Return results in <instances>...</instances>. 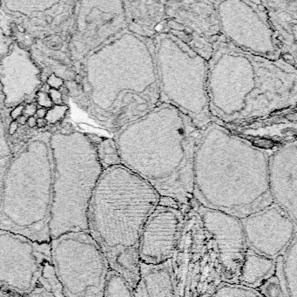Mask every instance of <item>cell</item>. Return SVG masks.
Segmentation results:
<instances>
[{"label": "cell", "instance_id": "1", "mask_svg": "<svg viewBox=\"0 0 297 297\" xmlns=\"http://www.w3.org/2000/svg\"><path fill=\"white\" fill-rule=\"evenodd\" d=\"M200 133L187 115L161 103L117 131L114 140L121 164L187 212L193 201V163Z\"/></svg>", "mask_w": 297, "mask_h": 297}, {"label": "cell", "instance_id": "2", "mask_svg": "<svg viewBox=\"0 0 297 297\" xmlns=\"http://www.w3.org/2000/svg\"><path fill=\"white\" fill-rule=\"evenodd\" d=\"M208 97L214 121L263 119L295 108L297 70L282 58L244 52L222 38L208 60Z\"/></svg>", "mask_w": 297, "mask_h": 297}, {"label": "cell", "instance_id": "3", "mask_svg": "<svg viewBox=\"0 0 297 297\" xmlns=\"http://www.w3.org/2000/svg\"><path fill=\"white\" fill-rule=\"evenodd\" d=\"M269 152L212 121L201 130L193 163V200L241 219L271 205Z\"/></svg>", "mask_w": 297, "mask_h": 297}, {"label": "cell", "instance_id": "4", "mask_svg": "<svg viewBox=\"0 0 297 297\" xmlns=\"http://www.w3.org/2000/svg\"><path fill=\"white\" fill-rule=\"evenodd\" d=\"M85 70L94 111L115 132L160 104L152 39L121 31L89 54Z\"/></svg>", "mask_w": 297, "mask_h": 297}, {"label": "cell", "instance_id": "5", "mask_svg": "<svg viewBox=\"0 0 297 297\" xmlns=\"http://www.w3.org/2000/svg\"><path fill=\"white\" fill-rule=\"evenodd\" d=\"M160 196L125 166L104 169L88 210V232L117 272L133 290L141 280L139 247L146 220Z\"/></svg>", "mask_w": 297, "mask_h": 297}, {"label": "cell", "instance_id": "6", "mask_svg": "<svg viewBox=\"0 0 297 297\" xmlns=\"http://www.w3.org/2000/svg\"><path fill=\"white\" fill-rule=\"evenodd\" d=\"M51 135L42 133L21 150L7 170L0 196V229L38 242H51Z\"/></svg>", "mask_w": 297, "mask_h": 297}, {"label": "cell", "instance_id": "7", "mask_svg": "<svg viewBox=\"0 0 297 297\" xmlns=\"http://www.w3.org/2000/svg\"><path fill=\"white\" fill-rule=\"evenodd\" d=\"M53 162L49 230L51 240L88 232L91 199L103 168L96 146L80 132L56 133L50 138Z\"/></svg>", "mask_w": 297, "mask_h": 297}, {"label": "cell", "instance_id": "8", "mask_svg": "<svg viewBox=\"0 0 297 297\" xmlns=\"http://www.w3.org/2000/svg\"><path fill=\"white\" fill-rule=\"evenodd\" d=\"M152 41L160 104L175 107L202 130L214 121L208 97V61L166 32Z\"/></svg>", "mask_w": 297, "mask_h": 297}, {"label": "cell", "instance_id": "9", "mask_svg": "<svg viewBox=\"0 0 297 297\" xmlns=\"http://www.w3.org/2000/svg\"><path fill=\"white\" fill-rule=\"evenodd\" d=\"M170 261L174 297H208L224 282L216 244L192 208Z\"/></svg>", "mask_w": 297, "mask_h": 297}, {"label": "cell", "instance_id": "10", "mask_svg": "<svg viewBox=\"0 0 297 297\" xmlns=\"http://www.w3.org/2000/svg\"><path fill=\"white\" fill-rule=\"evenodd\" d=\"M51 250L63 297H104L110 267L89 232L53 239Z\"/></svg>", "mask_w": 297, "mask_h": 297}, {"label": "cell", "instance_id": "11", "mask_svg": "<svg viewBox=\"0 0 297 297\" xmlns=\"http://www.w3.org/2000/svg\"><path fill=\"white\" fill-rule=\"evenodd\" d=\"M0 287L13 295L44 287L55 297H63L52 263L51 242H38L0 229Z\"/></svg>", "mask_w": 297, "mask_h": 297}, {"label": "cell", "instance_id": "12", "mask_svg": "<svg viewBox=\"0 0 297 297\" xmlns=\"http://www.w3.org/2000/svg\"><path fill=\"white\" fill-rule=\"evenodd\" d=\"M221 34L244 52L271 60L281 58L261 0L216 1Z\"/></svg>", "mask_w": 297, "mask_h": 297}, {"label": "cell", "instance_id": "13", "mask_svg": "<svg viewBox=\"0 0 297 297\" xmlns=\"http://www.w3.org/2000/svg\"><path fill=\"white\" fill-rule=\"evenodd\" d=\"M165 10L166 19L160 32L175 37L208 61L223 38L216 1H165Z\"/></svg>", "mask_w": 297, "mask_h": 297}, {"label": "cell", "instance_id": "14", "mask_svg": "<svg viewBox=\"0 0 297 297\" xmlns=\"http://www.w3.org/2000/svg\"><path fill=\"white\" fill-rule=\"evenodd\" d=\"M190 208L199 214L203 228L216 244L223 282L238 283L240 267L248 248L240 219L205 208L194 200Z\"/></svg>", "mask_w": 297, "mask_h": 297}, {"label": "cell", "instance_id": "15", "mask_svg": "<svg viewBox=\"0 0 297 297\" xmlns=\"http://www.w3.org/2000/svg\"><path fill=\"white\" fill-rule=\"evenodd\" d=\"M185 213L175 201L160 197L141 234L139 247L141 262L159 265L172 258Z\"/></svg>", "mask_w": 297, "mask_h": 297}, {"label": "cell", "instance_id": "16", "mask_svg": "<svg viewBox=\"0 0 297 297\" xmlns=\"http://www.w3.org/2000/svg\"><path fill=\"white\" fill-rule=\"evenodd\" d=\"M240 220L248 248L273 260L296 237V223L275 203Z\"/></svg>", "mask_w": 297, "mask_h": 297}, {"label": "cell", "instance_id": "17", "mask_svg": "<svg viewBox=\"0 0 297 297\" xmlns=\"http://www.w3.org/2000/svg\"><path fill=\"white\" fill-rule=\"evenodd\" d=\"M267 180L273 202L297 220V143H282L268 154Z\"/></svg>", "mask_w": 297, "mask_h": 297}, {"label": "cell", "instance_id": "18", "mask_svg": "<svg viewBox=\"0 0 297 297\" xmlns=\"http://www.w3.org/2000/svg\"><path fill=\"white\" fill-rule=\"evenodd\" d=\"M40 70L26 49L14 44L0 60V83L6 107L24 104L30 97H36L41 85Z\"/></svg>", "mask_w": 297, "mask_h": 297}, {"label": "cell", "instance_id": "19", "mask_svg": "<svg viewBox=\"0 0 297 297\" xmlns=\"http://www.w3.org/2000/svg\"><path fill=\"white\" fill-rule=\"evenodd\" d=\"M281 58L296 67L297 0H261Z\"/></svg>", "mask_w": 297, "mask_h": 297}, {"label": "cell", "instance_id": "20", "mask_svg": "<svg viewBox=\"0 0 297 297\" xmlns=\"http://www.w3.org/2000/svg\"><path fill=\"white\" fill-rule=\"evenodd\" d=\"M126 29L138 36L153 39L166 19L165 1H122Z\"/></svg>", "mask_w": 297, "mask_h": 297}, {"label": "cell", "instance_id": "21", "mask_svg": "<svg viewBox=\"0 0 297 297\" xmlns=\"http://www.w3.org/2000/svg\"><path fill=\"white\" fill-rule=\"evenodd\" d=\"M141 280L133 290L134 297H174L171 261L159 265L141 262Z\"/></svg>", "mask_w": 297, "mask_h": 297}, {"label": "cell", "instance_id": "22", "mask_svg": "<svg viewBox=\"0 0 297 297\" xmlns=\"http://www.w3.org/2000/svg\"><path fill=\"white\" fill-rule=\"evenodd\" d=\"M275 260L248 248L240 267L238 284L255 290L262 282L275 275Z\"/></svg>", "mask_w": 297, "mask_h": 297}, {"label": "cell", "instance_id": "23", "mask_svg": "<svg viewBox=\"0 0 297 297\" xmlns=\"http://www.w3.org/2000/svg\"><path fill=\"white\" fill-rule=\"evenodd\" d=\"M276 276L285 297H297L296 237L282 255L275 259Z\"/></svg>", "mask_w": 297, "mask_h": 297}, {"label": "cell", "instance_id": "24", "mask_svg": "<svg viewBox=\"0 0 297 297\" xmlns=\"http://www.w3.org/2000/svg\"><path fill=\"white\" fill-rule=\"evenodd\" d=\"M99 163L104 169L121 165L118 146L114 139H102L95 145Z\"/></svg>", "mask_w": 297, "mask_h": 297}, {"label": "cell", "instance_id": "25", "mask_svg": "<svg viewBox=\"0 0 297 297\" xmlns=\"http://www.w3.org/2000/svg\"><path fill=\"white\" fill-rule=\"evenodd\" d=\"M104 297H134L133 290L123 277L110 269L105 281Z\"/></svg>", "mask_w": 297, "mask_h": 297}, {"label": "cell", "instance_id": "26", "mask_svg": "<svg viewBox=\"0 0 297 297\" xmlns=\"http://www.w3.org/2000/svg\"><path fill=\"white\" fill-rule=\"evenodd\" d=\"M208 297H262L255 289L238 283L223 282Z\"/></svg>", "mask_w": 297, "mask_h": 297}, {"label": "cell", "instance_id": "27", "mask_svg": "<svg viewBox=\"0 0 297 297\" xmlns=\"http://www.w3.org/2000/svg\"><path fill=\"white\" fill-rule=\"evenodd\" d=\"M262 297H285L276 276L274 275L255 289Z\"/></svg>", "mask_w": 297, "mask_h": 297}, {"label": "cell", "instance_id": "28", "mask_svg": "<svg viewBox=\"0 0 297 297\" xmlns=\"http://www.w3.org/2000/svg\"><path fill=\"white\" fill-rule=\"evenodd\" d=\"M69 110V106L67 105H54L49 110H47L46 120L47 123L49 124H55L58 122L60 120H62L66 114L67 111Z\"/></svg>", "mask_w": 297, "mask_h": 297}, {"label": "cell", "instance_id": "29", "mask_svg": "<svg viewBox=\"0 0 297 297\" xmlns=\"http://www.w3.org/2000/svg\"><path fill=\"white\" fill-rule=\"evenodd\" d=\"M36 99L38 105L42 106V108H46V109L49 108L50 109L53 105V103H52L49 94L45 91H38L36 93Z\"/></svg>", "mask_w": 297, "mask_h": 297}, {"label": "cell", "instance_id": "30", "mask_svg": "<svg viewBox=\"0 0 297 297\" xmlns=\"http://www.w3.org/2000/svg\"><path fill=\"white\" fill-rule=\"evenodd\" d=\"M10 297H55V295L44 287H38L31 293L24 295H14V296Z\"/></svg>", "mask_w": 297, "mask_h": 297}, {"label": "cell", "instance_id": "31", "mask_svg": "<svg viewBox=\"0 0 297 297\" xmlns=\"http://www.w3.org/2000/svg\"><path fill=\"white\" fill-rule=\"evenodd\" d=\"M46 84L52 89L58 90L64 85V80L61 78L57 77L55 73H52L47 78Z\"/></svg>", "mask_w": 297, "mask_h": 297}, {"label": "cell", "instance_id": "32", "mask_svg": "<svg viewBox=\"0 0 297 297\" xmlns=\"http://www.w3.org/2000/svg\"><path fill=\"white\" fill-rule=\"evenodd\" d=\"M48 94L50 96V98L52 99V103L55 105H63V98H62V93L59 90H56V89H49Z\"/></svg>", "mask_w": 297, "mask_h": 297}, {"label": "cell", "instance_id": "33", "mask_svg": "<svg viewBox=\"0 0 297 297\" xmlns=\"http://www.w3.org/2000/svg\"><path fill=\"white\" fill-rule=\"evenodd\" d=\"M24 109H25V105L24 104H20L18 105H17L14 107V109L10 112V118L13 120H17L20 116L23 115L24 113Z\"/></svg>", "mask_w": 297, "mask_h": 297}, {"label": "cell", "instance_id": "34", "mask_svg": "<svg viewBox=\"0 0 297 297\" xmlns=\"http://www.w3.org/2000/svg\"><path fill=\"white\" fill-rule=\"evenodd\" d=\"M38 108H37V105L33 104V103H30V104H27L25 106V109H24V113L26 115V116H29V117H31V116H34L36 114V112Z\"/></svg>", "mask_w": 297, "mask_h": 297}, {"label": "cell", "instance_id": "35", "mask_svg": "<svg viewBox=\"0 0 297 297\" xmlns=\"http://www.w3.org/2000/svg\"><path fill=\"white\" fill-rule=\"evenodd\" d=\"M18 122L16 120H13L10 124V126H9V133H10V135L14 134L16 132H17V130H18Z\"/></svg>", "mask_w": 297, "mask_h": 297}, {"label": "cell", "instance_id": "36", "mask_svg": "<svg viewBox=\"0 0 297 297\" xmlns=\"http://www.w3.org/2000/svg\"><path fill=\"white\" fill-rule=\"evenodd\" d=\"M27 125L29 127L33 128L37 125V119L35 116H31V117H28L27 118V121H26Z\"/></svg>", "mask_w": 297, "mask_h": 297}, {"label": "cell", "instance_id": "37", "mask_svg": "<svg viewBox=\"0 0 297 297\" xmlns=\"http://www.w3.org/2000/svg\"><path fill=\"white\" fill-rule=\"evenodd\" d=\"M46 113H47V109H46V108H39V109H38L37 110V112H36V114H37V117L38 118V119H45L46 118Z\"/></svg>", "mask_w": 297, "mask_h": 297}, {"label": "cell", "instance_id": "38", "mask_svg": "<svg viewBox=\"0 0 297 297\" xmlns=\"http://www.w3.org/2000/svg\"><path fill=\"white\" fill-rule=\"evenodd\" d=\"M47 125V121L46 119H37V125L38 127H45Z\"/></svg>", "mask_w": 297, "mask_h": 297}, {"label": "cell", "instance_id": "39", "mask_svg": "<svg viewBox=\"0 0 297 297\" xmlns=\"http://www.w3.org/2000/svg\"><path fill=\"white\" fill-rule=\"evenodd\" d=\"M18 122V124H21V125H25L26 124V121H27V118H26L25 115H22L20 116L18 120H16Z\"/></svg>", "mask_w": 297, "mask_h": 297}, {"label": "cell", "instance_id": "40", "mask_svg": "<svg viewBox=\"0 0 297 297\" xmlns=\"http://www.w3.org/2000/svg\"><path fill=\"white\" fill-rule=\"evenodd\" d=\"M46 19L47 23H49V24H50V23H52V19H53V18H52V17H50V16H46Z\"/></svg>", "mask_w": 297, "mask_h": 297}, {"label": "cell", "instance_id": "41", "mask_svg": "<svg viewBox=\"0 0 297 297\" xmlns=\"http://www.w3.org/2000/svg\"><path fill=\"white\" fill-rule=\"evenodd\" d=\"M18 30H19L21 32H24V31H25V29H24V28H23V27H22V26H18Z\"/></svg>", "mask_w": 297, "mask_h": 297}]
</instances>
